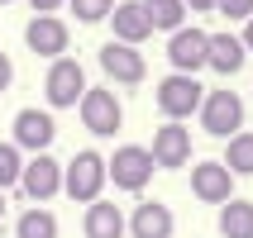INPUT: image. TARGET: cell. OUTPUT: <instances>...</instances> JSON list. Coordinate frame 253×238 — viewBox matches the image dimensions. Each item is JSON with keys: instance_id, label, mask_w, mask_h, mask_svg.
<instances>
[{"instance_id": "obj_20", "label": "cell", "mask_w": 253, "mask_h": 238, "mask_svg": "<svg viewBox=\"0 0 253 238\" xmlns=\"http://www.w3.org/2000/svg\"><path fill=\"white\" fill-rule=\"evenodd\" d=\"M229 167V176H253V134L249 129H239L234 138L225 143V157H220Z\"/></svg>"}, {"instance_id": "obj_7", "label": "cell", "mask_w": 253, "mask_h": 238, "mask_svg": "<svg viewBox=\"0 0 253 238\" xmlns=\"http://www.w3.org/2000/svg\"><path fill=\"white\" fill-rule=\"evenodd\" d=\"M196 114H201V129L215 134V138H234L244 129V100L234 91H206Z\"/></svg>"}, {"instance_id": "obj_18", "label": "cell", "mask_w": 253, "mask_h": 238, "mask_svg": "<svg viewBox=\"0 0 253 238\" xmlns=\"http://www.w3.org/2000/svg\"><path fill=\"white\" fill-rule=\"evenodd\" d=\"M220 238H253V200H229V205H220Z\"/></svg>"}, {"instance_id": "obj_21", "label": "cell", "mask_w": 253, "mask_h": 238, "mask_svg": "<svg viewBox=\"0 0 253 238\" xmlns=\"http://www.w3.org/2000/svg\"><path fill=\"white\" fill-rule=\"evenodd\" d=\"M14 238H57V214H48L43 205H29L14 219Z\"/></svg>"}, {"instance_id": "obj_16", "label": "cell", "mask_w": 253, "mask_h": 238, "mask_svg": "<svg viewBox=\"0 0 253 238\" xmlns=\"http://www.w3.org/2000/svg\"><path fill=\"white\" fill-rule=\"evenodd\" d=\"M82 234L86 238H125L129 234V214L120 205H110V200H96V205H86Z\"/></svg>"}, {"instance_id": "obj_17", "label": "cell", "mask_w": 253, "mask_h": 238, "mask_svg": "<svg viewBox=\"0 0 253 238\" xmlns=\"http://www.w3.org/2000/svg\"><path fill=\"white\" fill-rule=\"evenodd\" d=\"M244 43H239V34H211V53H206V67L211 71H220V76H234V71H244Z\"/></svg>"}, {"instance_id": "obj_6", "label": "cell", "mask_w": 253, "mask_h": 238, "mask_svg": "<svg viewBox=\"0 0 253 238\" xmlns=\"http://www.w3.org/2000/svg\"><path fill=\"white\" fill-rule=\"evenodd\" d=\"M105 171H110V181L120 191H134L139 196L143 186L153 181V153L143 143H125V148H115V157H105Z\"/></svg>"}, {"instance_id": "obj_12", "label": "cell", "mask_w": 253, "mask_h": 238, "mask_svg": "<svg viewBox=\"0 0 253 238\" xmlns=\"http://www.w3.org/2000/svg\"><path fill=\"white\" fill-rule=\"evenodd\" d=\"M191 196L206 200V205H229L234 200V176H229L225 162H196L191 167Z\"/></svg>"}, {"instance_id": "obj_15", "label": "cell", "mask_w": 253, "mask_h": 238, "mask_svg": "<svg viewBox=\"0 0 253 238\" xmlns=\"http://www.w3.org/2000/svg\"><path fill=\"white\" fill-rule=\"evenodd\" d=\"M172 229H177V219H172V210L163 200H139L134 214H129V234L134 238H172Z\"/></svg>"}, {"instance_id": "obj_8", "label": "cell", "mask_w": 253, "mask_h": 238, "mask_svg": "<svg viewBox=\"0 0 253 238\" xmlns=\"http://www.w3.org/2000/svg\"><path fill=\"white\" fill-rule=\"evenodd\" d=\"M67 43H72V29L57 19V14H34L24 24V48L34 57H67Z\"/></svg>"}, {"instance_id": "obj_29", "label": "cell", "mask_w": 253, "mask_h": 238, "mask_svg": "<svg viewBox=\"0 0 253 238\" xmlns=\"http://www.w3.org/2000/svg\"><path fill=\"white\" fill-rule=\"evenodd\" d=\"M0 219H5V191H0Z\"/></svg>"}, {"instance_id": "obj_14", "label": "cell", "mask_w": 253, "mask_h": 238, "mask_svg": "<svg viewBox=\"0 0 253 238\" xmlns=\"http://www.w3.org/2000/svg\"><path fill=\"white\" fill-rule=\"evenodd\" d=\"M115 43H129V48H139V43L153 38V24H148V14H143V0H115Z\"/></svg>"}, {"instance_id": "obj_27", "label": "cell", "mask_w": 253, "mask_h": 238, "mask_svg": "<svg viewBox=\"0 0 253 238\" xmlns=\"http://www.w3.org/2000/svg\"><path fill=\"white\" fill-rule=\"evenodd\" d=\"M182 5H186V14H206V10H215L220 0H182Z\"/></svg>"}, {"instance_id": "obj_1", "label": "cell", "mask_w": 253, "mask_h": 238, "mask_svg": "<svg viewBox=\"0 0 253 238\" xmlns=\"http://www.w3.org/2000/svg\"><path fill=\"white\" fill-rule=\"evenodd\" d=\"M105 186H110V171H105V157H100L96 148H82V153L62 167V196L77 200V205H96Z\"/></svg>"}, {"instance_id": "obj_9", "label": "cell", "mask_w": 253, "mask_h": 238, "mask_svg": "<svg viewBox=\"0 0 253 238\" xmlns=\"http://www.w3.org/2000/svg\"><path fill=\"white\" fill-rule=\"evenodd\" d=\"M96 62H100V71H105L115 86H139L143 76H148L143 53H139V48H129V43H115V38L96 53Z\"/></svg>"}, {"instance_id": "obj_26", "label": "cell", "mask_w": 253, "mask_h": 238, "mask_svg": "<svg viewBox=\"0 0 253 238\" xmlns=\"http://www.w3.org/2000/svg\"><path fill=\"white\" fill-rule=\"evenodd\" d=\"M29 5H34V14H53V10H62L67 0H29Z\"/></svg>"}, {"instance_id": "obj_5", "label": "cell", "mask_w": 253, "mask_h": 238, "mask_svg": "<svg viewBox=\"0 0 253 238\" xmlns=\"http://www.w3.org/2000/svg\"><path fill=\"white\" fill-rule=\"evenodd\" d=\"M10 143L19 148V153H48L57 143V119L53 110H39V105H29V110L14 114V124H10Z\"/></svg>"}, {"instance_id": "obj_3", "label": "cell", "mask_w": 253, "mask_h": 238, "mask_svg": "<svg viewBox=\"0 0 253 238\" xmlns=\"http://www.w3.org/2000/svg\"><path fill=\"white\" fill-rule=\"evenodd\" d=\"M77 114H82V129L91 138H115L125 129V110H120V100H115L110 86H86Z\"/></svg>"}, {"instance_id": "obj_19", "label": "cell", "mask_w": 253, "mask_h": 238, "mask_svg": "<svg viewBox=\"0 0 253 238\" xmlns=\"http://www.w3.org/2000/svg\"><path fill=\"white\" fill-rule=\"evenodd\" d=\"M143 14H148V24L168 29V34H177V29H186V5L182 0H143Z\"/></svg>"}, {"instance_id": "obj_24", "label": "cell", "mask_w": 253, "mask_h": 238, "mask_svg": "<svg viewBox=\"0 0 253 238\" xmlns=\"http://www.w3.org/2000/svg\"><path fill=\"white\" fill-rule=\"evenodd\" d=\"M215 10L225 14V19H253V0H220Z\"/></svg>"}, {"instance_id": "obj_28", "label": "cell", "mask_w": 253, "mask_h": 238, "mask_svg": "<svg viewBox=\"0 0 253 238\" xmlns=\"http://www.w3.org/2000/svg\"><path fill=\"white\" fill-rule=\"evenodd\" d=\"M239 43H244V53H253V19H244V34H239Z\"/></svg>"}, {"instance_id": "obj_2", "label": "cell", "mask_w": 253, "mask_h": 238, "mask_svg": "<svg viewBox=\"0 0 253 238\" xmlns=\"http://www.w3.org/2000/svg\"><path fill=\"white\" fill-rule=\"evenodd\" d=\"M153 110L168 119V124H186L191 114L201 110V100H206V86L196 81V76H182V71H172V76H163L153 91Z\"/></svg>"}, {"instance_id": "obj_25", "label": "cell", "mask_w": 253, "mask_h": 238, "mask_svg": "<svg viewBox=\"0 0 253 238\" xmlns=\"http://www.w3.org/2000/svg\"><path fill=\"white\" fill-rule=\"evenodd\" d=\"M10 81H14V62H10L5 53H0V96L10 91Z\"/></svg>"}, {"instance_id": "obj_22", "label": "cell", "mask_w": 253, "mask_h": 238, "mask_svg": "<svg viewBox=\"0 0 253 238\" xmlns=\"http://www.w3.org/2000/svg\"><path fill=\"white\" fill-rule=\"evenodd\" d=\"M67 10L77 24H100V19L115 14V0H67Z\"/></svg>"}, {"instance_id": "obj_23", "label": "cell", "mask_w": 253, "mask_h": 238, "mask_svg": "<svg viewBox=\"0 0 253 238\" xmlns=\"http://www.w3.org/2000/svg\"><path fill=\"white\" fill-rule=\"evenodd\" d=\"M19 176H24V153L14 143H0V191L5 186H19Z\"/></svg>"}, {"instance_id": "obj_11", "label": "cell", "mask_w": 253, "mask_h": 238, "mask_svg": "<svg viewBox=\"0 0 253 238\" xmlns=\"http://www.w3.org/2000/svg\"><path fill=\"white\" fill-rule=\"evenodd\" d=\"M206 53H211V34L206 29H177L168 38V62L182 76H196L201 67H206Z\"/></svg>"}, {"instance_id": "obj_13", "label": "cell", "mask_w": 253, "mask_h": 238, "mask_svg": "<svg viewBox=\"0 0 253 238\" xmlns=\"http://www.w3.org/2000/svg\"><path fill=\"white\" fill-rule=\"evenodd\" d=\"M153 167H168V171H177V167H186L191 162V129L186 124H163L153 134Z\"/></svg>"}, {"instance_id": "obj_30", "label": "cell", "mask_w": 253, "mask_h": 238, "mask_svg": "<svg viewBox=\"0 0 253 238\" xmlns=\"http://www.w3.org/2000/svg\"><path fill=\"white\" fill-rule=\"evenodd\" d=\"M0 5H10V0H0Z\"/></svg>"}, {"instance_id": "obj_4", "label": "cell", "mask_w": 253, "mask_h": 238, "mask_svg": "<svg viewBox=\"0 0 253 238\" xmlns=\"http://www.w3.org/2000/svg\"><path fill=\"white\" fill-rule=\"evenodd\" d=\"M43 96H48L53 110H77L86 96V67L77 57H57L48 67V76H43Z\"/></svg>"}, {"instance_id": "obj_10", "label": "cell", "mask_w": 253, "mask_h": 238, "mask_svg": "<svg viewBox=\"0 0 253 238\" xmlns=\"http://www.w3.org/2000/svg\"><path fill=\"white\" fill-rule=\"evenodd\" d=\"M19 191H24L34 205H43V200L62 196V162L48 153H39L34 162H24V176H19Z\"/></svg>"}]
</instances>
